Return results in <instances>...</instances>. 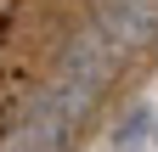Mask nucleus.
Listing matches in <instances>:
<instances>
[{
	"label": "nucleus",
	"mask_w": 158,
	"mask_h": 152,
	"mask_svg": "<svg viewBox=\"0 0 158 152\" xmlns=\"http://www.w3.org/2000/svg\"><path fill=\"white\" fill-rule=\"evenodd\" d=\"M85 113H90V102L68 96L62 85H51V90H40V96L28 102L17 135L0 152H68V141L79 135V124H85Z\"/></svg>",
	"instance_id": "1"
},
{
	"label": "nucleus",
	"mask_w": 158,
	"mask_h": 152,
	"mask_svg": "<svg viewBox=\"0 0 158 152\" xmlns=\"http://www.w3.org/2000/svg\"><path fill=\"white\" fill-rule=\"evenodd\" d=\"M113 79H118V51H113V45H107L96 28L73 34V40L56 51V79H51V85H62L68 96L96 102V96H102Z\"/></svg>",
	"instance_id": "2"
},
{
	"label": "nucleus",
	"mask_w": 158,
	"mask_h": 152,
	"mask_svg": "<svg viewBox=\"0 0 158 152\" xmlns=\"http://www.w3.org/2000/svg\"><path fill=\"white\" fill-rule=\"evenodd\" d=\"M90 28L113 51H147L158 45V0H96Z\"/></svg>",
	"instance_id": "3"
},
{
	"label": "nucleus",
	"mask_w": 158,
	"mask_h": 152,
	"mask_svg": "<svg viewBox=\"0 0 158 152\" xmlns=\"http://www.w3.org/2000/svg\"><path fill=\"white\" fill-rule=\"evenodd\" d=\"M152 113H158V107H147V102L130 107V118L118 124V135H113V152H141L147 135H152Z\"/></svg>",
	"instance_id": "4"
},
{
	"label": "nucleus",
	"mask_w": 158,
	"mask_h": 152,
	"mask_svg": "<svg viewBox=\"0 0 158 152\" xmlns=\"http://www.w3.org/2000/svg\"><path fill=\"white\" fill-rule=\"evenodd\" d=\"M152 141H158V113H152Z\"/></svg>",
	"instance_id": "5"
}]
</instances>
